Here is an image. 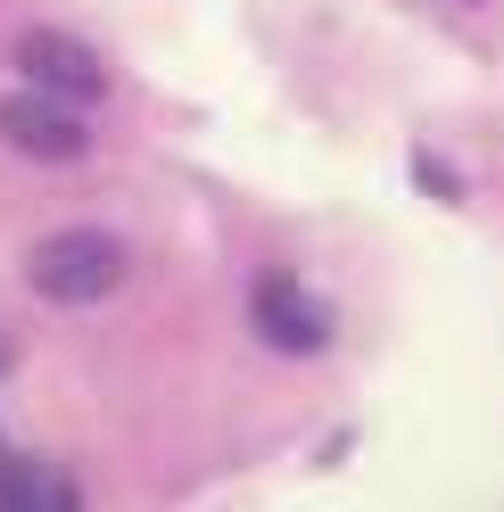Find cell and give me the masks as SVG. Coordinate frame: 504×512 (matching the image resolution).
Here are the masks:
<instances>
[{
    "label": "cell",
    "mask_w": 504,
    "mask_h": 512,
    "mask_svg": "<svg viewBox=\"0 0 504 512\" xmlns=\"http://www.w3.org/2000/svg\"><path fill=\"white\" fill-rule=\"evenodd\" d=\"M124 273H133L124 240H116V232H91V223H75V232H50L34 256H25V281H34L50 306H100Z\"/></svg>",
    "instance_id": "1"
},
{
    "label": "cell",
    "mask_w": 504,
    "mask_h": 512,
    "mask_svg": "<svg viewBox=\"0 0 504 512\" xmlns=\"http://www.w3.org/2000/svg\"><path fill=\"white\" fill-rule=\"evenodd\" d=\"M0 141L17 157H34V166H67V157L91 149V124L58 91H17V100H0Z\"/></svg>",
    "instance_id": "2"
},
{
    "label": "cell",
    "mask_w": 504,
    "mask_h": 512,
    "mask_svg": "<svg viewBox=\"0 0 504 512\" xmlns=\"http://www.w3.org/2000/svg\"><path fill=\"white\" fill-rule=\"evenodd\" d=\"M17 67H25V83H34V91H58V100H75V108H91V100L108 91V67L91 58V42L58 34V25L17 34Z\"/></svg>",
    "instance_id": "3"
},
{
    "label": "cell",
    "mask_w": 504,
    "mask_h": 512,
    "mask_svg": "<svg viewBox=\"0 0 504 512\" xmlns=\"http://www.w3.org/2000/svg\"><path fill=\"white\" fill-rule=\"evenodd\" d=\"M257 331L265 347H281V356H323L331 347V306L298 290V273H265L257 281Z\"/></svg>",
    "instance_id": "4"
},
{
    "label": "cell",
    "mask_w": 504,
    "mask_h": 512,
    "mask_svg": "<svg viewBox=\"0 0 504 512\" xmlns=\"http://www.w3.org/2000/svg\"><path fill=\"white\" fill-rule=\"evenodd\" d=\"M75 479H58L42 463H0V512H75Z\"/></svg>",
    "instance_id": "5"
}]
</instances>
